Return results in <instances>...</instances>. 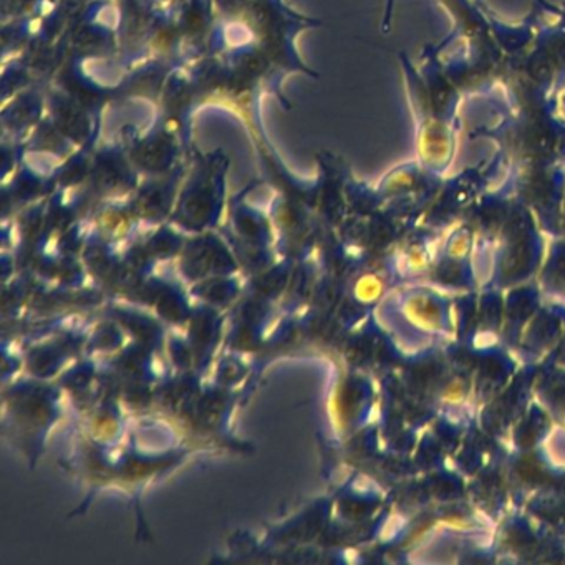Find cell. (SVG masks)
Wrapping results in <instances>:
<instances>
[{
	"label": "cell",
	"mask_w": 565,
	"mask_h": 565,
	"mask_svg": "<svg viewBox=\"0 0 565 565\" xmlns=\"http://www.w3.org/2000/svg\"><path fill=\"white\" fill-rule=\"evenodd\" d=\"M465 396V388H462L461 383H451L448 388L445 390V399L449 403H458L459 399Z\"/></svg>",
	"instance_id": "6da1fadb"
}]
</instances>
